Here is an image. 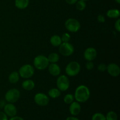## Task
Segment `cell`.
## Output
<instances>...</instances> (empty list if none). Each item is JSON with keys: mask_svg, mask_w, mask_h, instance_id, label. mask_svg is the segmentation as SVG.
Returning <instances> with one entry per match:
<instances>
[{"mask_svg": "<svg viewBox=\"0 0 120 120\" xmlns=\"http://www.w3.org/2000/svg\"><path fill=\"white\" fill-rule=\"evenodd\" d=\"M90 96V92L89 88L84 85H81L76 89L74 97L79 103H84L89 99Z\"/></svg>", "mask_w": 120, "mask_h": 120, "instance_id": "cell-1", "label": "cell"}, {"mask_svg": "<svg viewBox=\"0 0 120 120\" xmlns=\"http://www.w3.org/2000/svg\"><path fill=\"white\" fill-rule=\"evenodd\" d=\"M34 64L35 68L38 70H44L48 68L49 62L48 57L43 55H38L34 59Z\"/></svg>", "mask_w": 120, "mask_h": 120, "instance_id": "cell-2", "label": "cell"}, {"mask_svg": "<svg viewBox=\"0 0 120 120\" xmlns=\"http://www.w3.org/2000/svg\"><path fill=\"white\" fill-rule=\"evenodd\" d=\"M21 96L20 91L18 89H11L8 90L5 95L6 101L9 103H14L17 101Z\"/></svg>", "mask_w": 120, "mask_h": 120, "instance_id": "cell-3", "label": "cell"}, {"mask_svg": "<svg viewBox=\"0 0 120 120\" xmlns=\"http://www.w3.org/2000/svg\"><path fill=\"white\" fill-rule=\"evenodd\" d=\"M81 67L77 62H71L67 65L66 68V73L69 76H75L79 73Z\"/></svg>", "mask_w": 120, "mask_h": 120, "instance_id": "cell-4", "label": "cell"}, {"mask_svg": "<svg viewBox=\"0 0 120 120\" xmlns=\"http://www.w3.org/2000/svg\"><path fill=\"white\" fill-rule=\"evenodd\" d=\"M35 70L32 66L30 64H24L20 68L19 75L24 79H29L34 75Z\"/></svg>", "mask_w": 120, "mask_h": 120, "instance_id": "cell-5", "label": "cell"}, {"mask_svg": "<svg viewBox=\"0 0 120 120\" xmlns=\"http://www.w3.org/2000/svg\"><path fill=\"white\" fill-rule=\"evenodd\" d=\"M65 26L67 30L70 32H76L80 29V23L78 20L75 18H69L66 21Z\"/></svg>", "mask_w": 120, "mask_h": 120, "instance_id": "cell-6", "label": "cell"}, {"mask_svg": "<svg viewBox=\"0 0 120 120\" xmlns=\"http://www.w3.org/2000/svg\"><path fill=\"white\" fill-rule=\"evenodd\" d=\"M59 52L64 56H69L74 52V47L69 42H63L59 46Z\"/></svg>", "mask_w": 120, "mask_h": 120, "instance_id": "cell-7", "label": "cell"}, {"mask_svg": "<svg viewBox=\"0 0 120 120\" xmlns=\"http://www.w3.org/2000/svg\"><path fill=\"white\" fill-rule=\"evenodd\" d=\"M56 84L57 89L62 91H66L70 86L69 79L64 75H62L57 78Z\"/></svg>", "mask_w": 120, "mask_h": 120, "instance_id": "cell-8", "label": "cell"}, {"mask_svg": "<svg viewBox=\"0 0 120 120\" xmlns=\"http://www.w3.org/2000/svg\"><path fill=\"white\" fill-rule=\"evenodd\" d=\"M34 101L39 106H46L49 104V98L45 94L40 93L35 95Z\"/></svg>", "mask_w": 120, "mask_h": 120, "instance_id": "cell-9", "label": "cell"}, {"mask_svg": "<svg viewBox=\"0 0 120 120\" xmlns=\"http://www.w3.org/2000/svg\"><path fill=\"white\" fill-rule=\"evenodd\" d=\"M4 112L8 117H12L17 114V109L13 103H8L4 107Z\"/></svg>", "mask_w": 120, "mask_h": 120, "instance_id": "cell-10", "label": "cell"}, {"mask_svg": "<svg viewBox=\"0 0 120 120\" xmlns=\"http://www.w3.org/2000/svg\"><path fill=\"white\" fill-rule=\"evenodd\" d=\"M97 50L94 48H89L86 49L84 53V57L87 61H93L97 57Z\"/></svg>", "mask_w": 120, "mask_h": 120, "instance_id": "cell-11", "label": "cell"}, {"mask_svg": "<svg viewBox=\"0 0 120 120\" xmlns=\"http://www.w3.org/2000/svg\"><path fill=\"white\" fill-rule=\"evenodd\" d=\"M107 70L111 76L113 77L118 76L120 74V67L116 63H110L107 66Z\"/></svg>", "mask_w": 120, "mask_h": 120, "instance_id": "cell-12", "label": "cell"}, {"mask_svg": "<svg viewBox=\"0 0 120 120\" xmlns=\"http://www.w3.org/2000/svg\"><path fill=\"white\" fill-rule=\"evenodd\" d=\"M69 112L73 116H76L80 114L81 111V106L77 101H73L70 104Z\"/></svg>", "mask_w": 120, "mask_h": 120, "instance_id": "cell-13", "label": "cell"}, {"mask_svg": "<svg viewBox=\"0 0 120 120\" xmlns=\"http://www.w3.org/2000/svg\"><path fill=\"white\" fill-rule=\"evenodd\" d=\"M48 69H49V73L53 76H59L60 73V68L59 66L57 65L56 63H51L50 64H49Z\"/></svg>", "mask_w": 120, "mask_h": 120, "instance_id": "cell-14", "label": "cell"}, {"mask_svg": "<svg viewBox=\"0 0 120 120\" xmlns=\"http://www.w3.org/2000/svg\"><path fill=\"white\" fill-rule=\"evenodd\" d=\"M22 87L24 90L30 91L35 87V83L32 80H26L22 83Z\"/></svg>", "mask_w": 120, "mask_h": 120, "instance_id": "cell-15", "label": "cell"}, {"mask_svg": "<svg viewBox=\"0 0 120 120\" xmlns=\"http://www.w3.org/2000/svg\"><path fill=\"white\" fill-rule=\"evenodd\" d=\"M29 4V0H15V5L17 8L23 9L27 8Z\"/></svg>", "mask_w": 120, "mask_h": 120, "instance_id": "cell-16", "label": "cell"}, {"mask_svg": "<svg viewBox=\"0 0 120 120\" xmlns=\"http://www.w3.org/2000/svg\"><path fill=\"white\" fill-rule=\"evenodd\" d=\"M50 43L53 46L57 47L59 46L60 45V44L62 43V41L61 39V38L58 35H53L51 38H50Z\"/></svg>", "mask_w": 120, "mask_h": 120, "instance_id": "cell-17", "label": "cell"}, {"mask_svg": "<svg viewBox=\"0 0 120 120\" xmlns=\"http://www.w3.org/2000/svg\"><path fill=\"white\" fill-rule=\"evenodd\" d=\"M8 79H9V82L11 83H12V84L16 83L18 82L19 80V73H18L17 71H13V72H12L9 75Z\"/></svg>", "mask_w": 120, "mask_h": 120, "instance_id": "cell-18", "label": "cell"}, {"mask_svg": "<svg viewBox=\"0 0 120 120\" xmlns=\"http://www.w3.org/2000/svg\"><path fill=\"white\" fill-rule=\"evenodd\" d=\"M107 15L110 18H117L120 16V11L117 9H109L107 12Z\"/></svg>", "mask_w": 120, "mask_h": 120, "instance_id": "cell-19", "label": "cell"}, {"mask_svg": "<svg viewBox=\"0 0 120 120\" xmlns=\"http://www.w3.org/2000/svg\"><path fill=\"white\" fill-rule=\"evenodd\" d=\"M48 94L50 96V97L52 98H56L58 97H59L60 95V91L58 89L56 88H53L50 89L49 91Z\"/></svg>", "mask_w": 120, "mask_h": 120, "instance_id": "cell-20", "label": "cell"}, {"mask_svg": "<svg viewBox=\"0 0 120 120\" xmlns=\"http://www.w3.org/2000/svg\"><path fill=\"white\" fill-rule=\"evenodd\" d=\"M48 59L49 63L50 62L51 63H56L59 60V56L56 53H52L48 56Z\"/></svg>", "mask_w": 120, "mask_h": 120, "instance_id": "cell-21", "label": "cell"}, {"mask_svg": "<svg viewBox=\"0 0 120 120\" xmlns=\"http://www.w3.org/2000/svg\"><path fill=\"white\" fill-rule=\"evenodd\" d=\"M105 120H118V116L117 113L114 111H109L107 114L105 116Z\"/></svg>", "mask_w": 120, "mask_h": 120, "instance_id": "cell-22", "label": "cell"}, {"mask_svg": "<svg viewBox=\"0 0 120 120\" xmlns=\"http://www.w3.org/2000/svg\"><path fill=\"white\" fill-rule=\"evenodd\" d=\"M76 8L79 11H83L85 9L86 7V3L85 1L79 0V1H77L76 3Z\"/></svg>", "mask_w": 120, "mask_h": 120, "instance_id": "cell-23", "label": "cell"}, {"mask_svg": "<svg viewBox=\"0 0 120 120\" xmlns=\"http://www.w3.org/2000/svg\"><path fill=\"white\" fill-rule=\"evenodd\" d=\"M91 120H106L105 116L100 112H96L93 115Z\"/></svg>", "mask_w": 120, "mask_h": 120, "instance_id": "cell-24", "label": "cell"}, {"mask_svg": "<svg viewBox=\"0 0 120 120\" xmlns=\"http://www.w3.org/2000/svg\"><path fill=\"white\" fill-rule=\"evenodd\" d=\"M74 97L73 95L71 94H68L66 95L64 97V102L67 104H70L72 102L74 101Z\"/></svg>", "mask_w": 120, "mask_h": 120, "instance_id": "cell-25", "label": "cell"}, {"mask_svg": "<svg viewBox=\"0 0 120 120\" xmlns=\"http://www.w3.org/2000/svg\"><path fill=\"white\" fill-rule=\"evenodd\" d=\"M62 41L63 42H69L70 39V36L68 33H64L61 38Z\"/></svg>", "mask_w": 120, "mask_h": 120, "instance_id": "cell-26", "label": "cell"}, {"mask_svg": "<svg viewBox=\"0 0 120 120\" xmlns=\"http://www.w3.org/2000/svg\"><path fill=\"white\" fill-rule=\"evenodd\" d=\"M94 64L92 62V61H88L87 63L86 64V69L88 70H92L94 68Z\"/></svg>", "mask_w": 120, "mask_h": 120, "instance_id": "cell-27", "label": "cell"}, {"mask_svg": "<svg viewBox=\"0 0 120 120\" xmlns=\"http://www.w3.org/2000/svg\"><path fill=\"white\" fill-rule=\"evenodd\" d=\"M98 70L99 71H105V70H107V66L105 65L104 63H102V64H100L98 66Z\"/></svg>", "mask_w": 120, "mask_h": 120, "instance_id": "cell-28", "label": "cell"}, {"mask_svg": "<svg viewBox=\"0 0 120 120\" xmlns=\"http://www.w3.org/2000/svg\"><path fill=\"white\" fill-rule=\"evenodd\" d=\"M0 120H8V116L5 114L4 112L0 111Z\"/></svg>", "mask_w": 120, "mask_h": 120, "instance_id": "cell-29", "label": "cell"}, {"mask_svg": "<svg viewBox=\"0 0 120 120\" xmlns=\"http://www.w3.org/2000/svg\"><path fill=\"white\" fill-rule=\"evenodd\" d=\"M115 28L117 32H120V19H118L115 23Z\"/></svg>", "mask_w": 120, "mask_h": 120, "instance_id": "cell-30", "label": "cell"}, {"mask_svg": "<svg viewBox=\"0 0 120 120\" xmlns=\"http://www.w3.org/2000/svg\"><path fill=\"white\" fill-rule=\"evenodd\" d=\"M97 20L100 23H104L105 22V17L103 15H99L97 17Z\"/></svg>", "mask_w": 120, "mask_h": 120, "instance_id": "cell-31", "label": "cell"}, {"mask_svg": "<svg viewBox=\"0 0 120 120\" xmlns=\"http://www.w3.org/2000/svg\"><path fill=\"white\" fill-rule=\"evenodd\" d=\"M9 120H23L22 117L15 116L12 117H11V118Z\"/></svg>", "mask_w": 120, "mask_h": 120, "instance_id": "cell-32", "label": "cell"}, {"mask_svg": "<svg viewBox=\"0 0 120 120\" xmlns=\"http://www.w3.org/2000/svg\"><path fill=\"white\" fill-rule=\"evenodd\" d=\"M65 1H66V2L68 4L73 5V4H76L78 0H65Z\"/></svg>", "mask_w": 120, "mask_h": 120, "instance_id": "cell-33", "label": "cell"}, {"mask_svg": "<svg viewBox=\"0 0 120 120\" xmlns=\"http://www.w3.org/2000/svg\"><path fill=\"white\" fill-rule=\"evenodd\" d=\"M6 104V100H0V109H4Z\"/></svg>", "mask_w": 120, "mask_h": 120, "instance_id": "cell-34", "label": "cell"}, {"mask_svg": "<svg viewBox=\"0 0 120 120\" xmlns=\"http://www.w3.org/2000/svg\"><path fill=\"white\" fill-rule=\"evenodd\" d=\"M66 120H80L79 118H76V117H74V116H71V117H69L66 118Z\"/></svg>", "mask_w": 120, "mask_h": 120, "instance_id": "cell-35", "label": "cell"}, {"mask_svg": "<svg viewBox=\"0 0 120 120\" xmlns=\"http://www.w3.org/2000/svg\"><path fill=\"white\" fill-rule=\"evenodd\" d=\"M117 4H120V0H114Z\"/></svg>", "mask_w": 120, "mask_h": 120, "instance_id": "cell-36", "label": "cell"}, {"mask_svg": "<svg viewBox=\"0 0 120 120\" xmlns=\"http://www.w3.org/2000/svg\"><path fill=\"white\" fill-rule=\"evenodd\" d=\"M82 1H88V0H82Z\"/></svg>", "mask_w": 120, "mask_h": 120, "instance_id": "cell-37", "label": "cell"}]
</instances>
